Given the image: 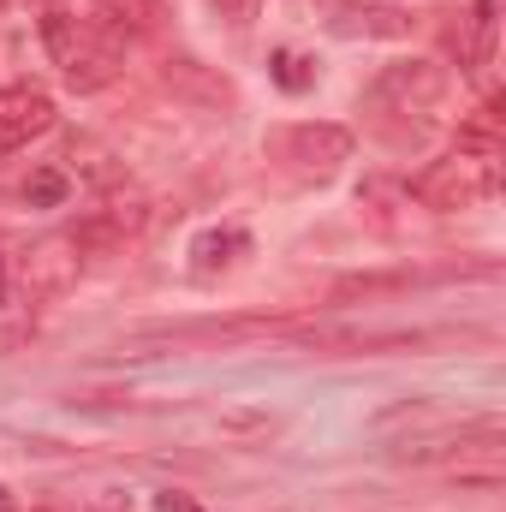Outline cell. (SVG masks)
Returning <instances> with one entry per match:
<instances>
[{"instance_id":"cell-1","label":"cell","mask_w":506,"mask_h":512,"mask_svg":"<svg viewBox=\"0 0 506 512\" xmlns=\"http://www.w3.org/2000/svg\"><path fill=\"white\" fill-rule=\"evenodd\" d=\"M405 191H411L423 209H441V215H453V209H477V203H489V197L501 191V155L453 149V155L429 161Z\"/></svg>"},{"instance_id":"cell-2","label":"cell","mask_w":506,"mask_h":512,"mask_svg":"<svg viewBox=\"0 0 506 512\" xmlns=\"http://www.w3.org/2000/svg\"><path fill=\"white\" fill-rule=\"evenodd\" d=\"M268 149L292 167V173H310V179H328L340 161H352V131L328 126V120H304V126H286L268 137Z\"/></svg>"},{"instance_id":"cell-3","label":"cell","mask_w":506,"mask_h":512,"mask_svg":"<svg viewBox=\"0 0 506 512\" xmlns=\"http://www.w3.org/2000/svg\"><path fill=\"white\" fill-rule=\"evenodd\" d=\"M54 126V96L42 84H6L0 90V155L30 149V137Z\"/></svg>"},{"instance_id":"cell-4","label":"cell","mask_w":506,"mask_h":512,"mask_svg":"<svg viewBox=\"0 0 506 512\" xmlns=\"http://www.w3.org/2000/svg\"><path fill=\"white\" fill-rule=\"evenodd\" d=\"M78 262H84V256H78V245H72L66 233H60V239H42L36 251L24 256V292H30V298H60V292L78 280Z\"/></svg>"},{"instance_id":"cell-5","label":"cell","mask_w":506,"mask_h":512,"mask_svg":"<svg viewBox=\"0 0 506 512\" xmlns=\"http://www.w3.org/2000/svg\"><path fill=\"white\" fill-rule=\"evenodd\" d=\"M381 102H399L405 114H429L441 96H447V72L429 66V60H411V66H393L387 78L376 84Z\"/></svg>"},{"instance_id":"cell-6","label":"cell","mask_w":506,"mask_h":512,"mask_svg":"<svg viewBox=\"0 0 506 512\" xmlns=\"http://www.w3.org/2000/svg\"><path fill=\"white\" fill-rule=\"evenodd\" d=\"M495 30H501V0H477L471 18L453 30L459 72H483V66H489V54H495Z\"/></svg>"},{"instance_id":"cell-7","label":"cell","mask_w":506,"mask_h":512,"mask_svg":"<svg viewBox=\"0 0 506 512\" xmlns=\"http://www.w3.org/2000/svg\"><path fill=\"white\" fill-rule=\"evenodd\" d=\"M114 72H120V48H114V42H102V36H90V30H84V42H78V54H72V60L60 66V78H66V84H72L78 96H90V90H102V84H108Z\"/></svg>"},{"instance_id":"cell-8","label":"cell","mask_w":506,"mask_h":512,"mask_svg":"<svg viewBox=\"0 0 506 512\" xmlns=\"http://www.w3.org/2000/svg\"><path fill=\"white\" fill-rule=\"evenodd\" d=\"M245 251H251V239H245L239 227H209V233H203V239L191 245V268H197V274L209 280V274L233 268V262H239Z\"/></svg>"},{"instance_id":"cell-9","label":"cell","mask_w":506,"mask_h":512,"mask_svg":"<svg viewBox=\"0 0 506 512\" xmlns=\"http://www.w3.org/2000/svg\"><path fill=\"white\" fill-rule=\"evenodd\" d=\"M459 149H471V155H501V96H489V102L459 126Z\"/></svg>"},{"instance_id":"cell-10","label":"cell","mask_w":506,"mask_h":512,"mask_svg":"<svg viewBox=\"0 0 506 512\" xmlns=\"http://www.w3.org/2000/svg\"><path fill=\"white\" fill-rule=\"evenodd\" d=\"M340 30H346V36H405V30H411V18H405V12H393V6H364V12H346V18H340Z\"/></svg>"},{"instance_id":"cell-11","label":"cell","mask_w":506,"mask_h":512,"mask_svg":"<svg viewBox=\"0 0 506 512\" xmlns=\"http://www.w3.org/2000/svg\"><path fill=\"white\" fill-rule=\"evenodd\" d=\"M268 72H274V84H280V90H292V96H304V90L316 84V60H310V54H298V48H280V54L268 60Z\"/></svg>"},{"instance_id":"cell-12","label":"cell","mask_w":506,"mask_h":512,"mask_svg":"<svg viewBox=\"0 0 506 512\" xmlns=\"http://www.w3.org/2000/svg\"><path fill=\"white\" fill-rule=\"evenodd\" d=\"M66 191H72V185H66L60 167H36V173L24 179V203H30V209H60Z\"/></svg>"},{"instance_id":"cell-13","label":"cell","mask_w":506,"mask_h":512,"mask_svg":"<svg viewBox=\"0 0 506 512\" xmlns=\"http://www.w3.org/2000/svg\"><path fill=\"white\" fill-rule=\"evenodd\" d=\"M256 6H262V0H215V12H221L227 24H251Z\"/></svg>"},{"instance_id":"cell-14","label":"cell","mask_w":506,"mask_h":512,"mask_svg":"<svg viewBox=\"0 0 506 512\" xmlns=\"http://www.w3.org/2000/svg\"><path fill=\"white\" fill-rule=\"evenodd\" d=\"M155 512H203V501H191V495H179V489H161V495H155Z\"/></svg>"},{"instance_id":"cell-15","label":"cell","mask_w":506,"mask_h":512,"mask_svg":"<svg viewBox=\"0 0 506 512\" xmlns=\"http://www.w3.org/2000/svg\"><path fill=\"white\" fill-rule=\"evenodd\" d=\"M6 262H12V256H6V245H0V298H6Z\"/></svg>"},{"instance_id":"cell-16","label":"cell","mask_w":506,"mask_h":512,"mask_svg":"<svg viewBox=\"0 0 506 512\" xmlns=\"http://www.w3.org/2000/svg\"><path fill=\"white\" fill-rule=\"evenodd\" d=\"M0 512H12V495H6V483H0Z\"/></svg>"},{"instance_id":"cell-17","label":"cell","mask_w":506,"mask_h":512,"mask_svg":"<svg viewBox=\"0 0 506 512\" xmlns=\"http://www.w3.org/2000/svg\"><path fill=\"white\" fill-rule=\"evenodd\" d=\"M6 6H18V0H0V12H6Z\"/></svg>"}]
</instances>
